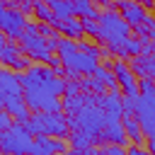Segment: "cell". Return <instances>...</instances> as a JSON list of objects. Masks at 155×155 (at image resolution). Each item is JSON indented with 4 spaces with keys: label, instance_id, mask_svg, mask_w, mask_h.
Listing matches in <instances>:
<instances>
[{
    "label": "cell",
    "instance_id": "d6a6232c",
    "mask_svg": "<svg viewBox=\"0 0 155 155\" xmlns=\"http://www.w3.org/2000/svg\"><path fill=\"white\" fill-rule=\"evenodd\" d=\"M148 150L155 155V136H148Z\"/></svg>",
    "mask_w": 155,
    "mask_h": 155
},
{
    "label": "cell",
    "instance_id": "1f68e13d",
    "mask_svg": "<svg viewBox=\"0 0 155 155\" xmlns=\"http://www.w3.org/2000/svg\"><path fill=\"white\" fill-rule=\"evenodd\" d=\"M136 2H140L145 10H153V7H155V0H136Z\"/></svg>",
    "mask_w": 155,
    "mask_h": 155
},
{
    "label": "cell",
    "instance_id": "d590c367",
    "mask_svg": "<svg viewBox=\"0 0 155 155\" xmlns=\"http://www.w3.org/2000/svg\"><path fill=\"white\" fill-rule=\"evenodd\" d=\"M56 155H73V153H70V150H65V153H56Z\"/></svg>",
    "mask_w": 155,
    "mask_h": 155
},
{
    "label": "cell",
    "instance_id": "7c38bea8",
    "mask_svg": "<svg viewBox=\"0 0 155 155\" xmlns=\"http://www.w3.org/2000/svg\"><path fill=\"white\" fill-rule=\"evenodd\" d=\"M116 10H119L121 17L131 24V29L148 17V10H145L140 2H136V0H116Z\"/></svg>",
    "mask_w": 155,
    "mask_h": 155
},
{
    "label": "cell",
    "instance_id": "8fae6325",
    "mask_svg": "<svg viewBox=\"0 0 155 155\" xmlns=\"http://www.w3.org/2000/svg\"><path fill=\"white\" fill-rule=\"evenodd\" d=\"M65 150H68V140H65V138L46 136V133L34 136L31 155H56V153H65Z\"/></svg>",
    "mask_w": 155,
    "mask_h": 155
},
{
    "label": "cell",
    "instance_id": "30bf717a",
    "mask_svg": "<svg viewBox=\"0 0 155 155\" xmlns=\"http://www.w3.org/2000/svg\"><path fill=\"white\" fill-rule=\"evenodd\" d=\"M0 63L7 65L10 70H27L31 65V58L22 51V46L17 44H5L0 48Z\"/></svg>",
    "mask_w": 155,
    "mask_h": 155
},
{
    "label": "cell",
    "instance_id": "f1b7e54d",
    "mask_svg": "<svg viewBox=\"0 0 155 155\" xmlns=\"http://www.w3.org/2000/svg\"><path fill=\"white\" fill-rule=\"evenodd\" d=\"M126 153H128V155H153L148 148H140V145H133V143L126 148Z\"/></svg>",
    "mask_w": 155,
    "mask_h": 155
},
{
    "label": "cell",
    "instance_id": "6da1fadb",
    "mask_svg": "<svg viewBox=\"0 0 155 155\" xmlns=\"http://www.w3.org/2000/svg\"><path fill=\"white\" fill-rule=\"evenodd\" d=\"M56 53H58L61 65L65 68L63 78H68V80H78V75H92L94 68L99 65V58L80 51L78 41H73V39H58Z\"/></svg>",
    "mask_w": 155,
    "mask_h": 155
},
{
    "label": "cell",
    "instance_id": "ba28073f",
    "mask_svg": "<svg viewBox=\"0 0 155 155\" xmlns=\"http://www.w3.org/2000/svg\"><path fill=\"white\" fill-rule=\"evenodd\" d=\"M136 116L145 136H155V94L136 97Z\"/></svg>",
    "mask_w": 155,
    "mask_h": 155
},
{
    "label": "cell",
    "instance_id": "8d00e7d4",
    "mask_svg": "<svg viewBox=\"0 0 155 155\" xmlns=\"http://www.w3.org/2000/svg\"><path fill=\"white\" fill-rule=\"evenodd\" d=\"M0 153H2V148H0Z\"/></svg>",
    "mask_w": 155,
    "mask_h": 155
},
{
    "label": "cell",
    "instance_id": "484cf974",
    "mask_svg": "<svg viewBox=\"0 0 155 155\" xmlns=\"http://www.w3.org/2000/svg\"><path fill=\"white\" fill-rule=\"evenodd\" d=\"M36 31H39L41 36H58L56 27H53V24H48V22H39V24H36Z\"/></svg>",
    "mask_w": 155,
    "mask_h": 155
},
{
    "label": "cell",
    "instance_id": "cb8c5ba5",
    "mask_svg": "<svg viewBox=\"0 0 155 155\" xmlns=\"http://www.w3.org/2000/svg\"><path fill=\"white\" fill-rule=\"evenodd\" d=\"M138 94H155V80L153 78H140L138 80Z\"/></svg>",
    "mask_w": 155,
    "mask_h": 155
},
{
    "label": "cell",
    "instance_id": "5bb4252c",
    "mask_svg": "<svg viewBox=\"0 0 155 155\" xmlns=\"http://www.w3.org/2000/svg\"><path fill=\"white\" fill-rule=\"evenodd\" d=\"M99 107L104 109L107 119H121L124 116V104H121V90H111L109 94H99Z\"/></svg>",
    "mask_w": 155,
    "mask_h": 155
},
{
    "label": "cell",
    "instance_id": "74e56055",
    "mask_svg": "<svg viewBox=\"0 0 155 155\" xmlns=\"http://www.w3.org/2000/svg\"><path fill=\"white\" fill-rule=\"evenodd\" d=\"M0 109H2V104H0Z\"/></svg>",
    "mask_w": 155,
    "mask_h": 155
},
{
    "label": "cell",
    "instance_id": "2e32d148",
    "mask_svg": "<svg viewBox=\"0 0 155 155\" xmlns=\"http://www.w3.org/2000/svg\"><path fill=\"white\" fill-rule=\"evenodd\" d=\"M53 27H56V31H58V34H63L65 39H80V36L85 34V29H82V19H75V17L58 19Z\"/></svg>",
    "mask_w": 155,
    "mask_h": 155
},
{
    "label": "cell",
    "instance_id": "d6986e66",
    "mask_svg": "<svg viewBox=\"0 0 155 155\" xmlns=\"http://www.w3.org/2000/svg\"><path fill=\"white\" fill-rule=\"evenodd\" d=\"M92 78H97L99 82H104L109 90H119L116 75H114V70H111L109 65H97V68H94V73H92Z\"/></svg>",
    "mask_w": 155,
    "mask_h": 155
},
{
    "label": "cell",
    "instance_id": "7a4b0ae2",
    "mask_svg": "<svg viewBox=\"0 0 155 155\" xmlns=\"http://www.w3.org/2000/svg\"><path fill=\"white\" fill-rule=\"evenodd\" d=\"M97 22H99V41H104L109 48L124 44V41L131 36V24H128V22L121 17V12L114 10V7L102 10L99 17H97Z\"/></svg>",
    "mask_w": 155,
    "mask_h": 155
},
{
    "label": "cell",
    "instance_id": "ac0fdd59",
    "mask_svg": "<svg viewBox=\"0 0 155 155\" xmlns=\"http://www.w3.org/2000/svg\"><path fill=\"white\" fill-rule=\"evenodd\" d=\"M73 5V15L82 17V19H97L99 17V10L92 0H70Z\"/></svg>",
    "mask_w": 155,
    "mask_h": 155
},
{
    "label": "cell",
    "instance_id": "e575fe53",
    "mask_svg": "<svg viewBox=\"0 0 155 155\" xmlns=\"http://www.w3.org/2000/svg\"><path fill=\"white\" fill-rule=\"evenodd\" d=\"M12 2H15V5H17V7H19V5H22V2H31V0H12Z\"/></svg>",
    "mask_w": 155,
    "mask_h": 155
},
{
    "label": "cell",
    "instance_id": "4fadbf2b",
    "mask_svg": "<svg viewBox=\"0 0 155 155\" xmlns=\"http://www.w3.org/2000/svg\"><path fill=\"white\" fill-rule=\"evenodd\" d=\"M102 140H107V143H116V145H124V148L131 145V140H128V136H126V131H124L121 119H107L104 131H102Z\"/></svg>",
    "mask_w": 155,
    "mask_h": 155
},
{
    "label": "cell",
    "instance_id": "8992f818",
    "mask_svg": "<svg viewBox=\"0 0 155 155\" xmlns=\"http://www.w3.org/2000/svg\"><path fill=\"white\" fill-rule=\"evenodd\" d=\"M24 99V87L19 82V75L10 68H0V104L2 109L7 104L22 102Z\"/></svg>",
    "mask_w": 155,
    "mask_h": 155
},
{
    "label": "cell",
    "instance_id": "4dcf8cb0",
    "mask_svg": "<svg viewBox=\"0 0 155 155\" xmlns=\"http://www.w3.org/2000/svg\"><path fill=\"white\" fill-rule=\"evenodd\" d=\"M92 2H94V5H99V7H104V10L114 5V0H92Z\"/></svg>",
    "mask_w": 155,
    "mask_h": 155
},
{
    "label": "cell",
    "instance_id": "52a82bcc",
    "mask_svg": "<svg viewBox=\"0 0 155 155\" xmlns=\"http://www.w3.org/2000/svg\"><path fill=\"white\" fill-rule=\"evenodd\" d=\"M27 15L19 7H0V31L10 39H19L27 29Z\"/></svg>",
    "mask_w": 155,
    "mask_h": 155
},
{
    "label": "cell",
    "instance_id": "5b68a950",
    "mask_svg": "<svg viewBox=\"0 0 155 155\" xmlns=\"http://www.w3.org/2000/svg\"><path fill=\"white\" fill-rule=\"evenodd\" d=\"M31 145H34V133L19 121L0 131L2 155H31Z\"/></svg>",
    "mask_w": 155,
    "mask_h": 155
},
{
    "label": "cell",
    "instance_id": "836d02e7",
    "mask_svg": "<svg viewBox=\"0 0 155 155\" xmlns=\"http://www.w3.org/2000/svg\"><path fill=\"white\" fill-rule=\"evenodd\" d=\"M150 53H153V56H155V31H153V34H150Z\"/></svg>",
    "mask_w": 155,
    "mask_h": 155
},
{
    "label": "cell",
    "instance_id": "603a6c76",
    "mask_svg": "<svg viewBox=\"0 0 155 155\" xmlns=\"http://www.w3.org/2000/svg\"><path fill=\"white\" fill-rule=\"evenodd\" d=\"M82 29H85L87 36H92V39L99 41V22L97 19H82Z\"/></svg>",
    "mask_w": 155,
    "mask_h": 155
},
{
    "label": "cell",
    "instance_id": "7402d4cb",
    "mask_svg": "<svg viewBox=\"0 0 155 155\" xmlns=\"http://www.w3.org/2000/svg\"><path fill=\"white\" fill-rule=\"evenodd\" d=\"M68 143L73 145V150H80V148H92V145H94V140H92L87 133H82V131H73V133H68Z\"/></svg>",
    "mask_w": 155,
    "mask_h": 155
},
{
    "label": "cell",
    "instance_id": "e0dca14e",
    "mask_svg": "<svg viewBox=\"0 0 155 155\" xmlns=\"http://www.w3.org/2000/svg\"><path fill=\"white\" fill-rule=\"evenodd\" d=\"M133 116H136V114H124V116H121V124H124V131H126L128 140H131L133 145H140L143 138H145V133H143L138 119H133Z\"/></svg>",
    "mask_w": 155,
    "mask_h": 155
},
{
    "label": "cell",
    "instance_id": "f546056e",
    "mask_svg": "<svg viewBox=\"0 0 155 155\" xmlns=\"http://www.w3.org/2000/svg\"><path fill=\"white\" fill-rule=\"evenodd\" d=\"M19 10H22L24 15H29V12H34V0H31V2H22V5H19Z\"/></svg>",
    "mask_w": 155,
    "mask_h": 155
},
{
    "label": "cell",
    "instance_id": "9a60e30c",
    "mask_svg": "<svg viewBox=\"0 0 155 155\" xmlns=\"http://www.w3.org/2000/svg\"><path fill=\"white\" fill-rule=\"evenodd\" d=\"M131 70L138 73V78H155V56L153 53H140L131 61Z\"/></svg>",
    "mask_w": 155,
    "mask_h": 155
},
{
    "label": "cell",
    "instance_id": "d4e9b609",
    "mask_svg": "<svg viewBox=\"0 0 155 155\" xmlns=\"http://www.w3.org/2000/svg\"><path fill=\"white\" fill-rule=\"evenodd\" d=\"M99 155H128L124 145H116V143H109L104 148H99Z\"/></svg>",
    "mask_w": 155,
    "mask_h": 155
},
{
    "label": "cell",
    "instance_id": "9c48e42d",
    "mask_svg": "<svg viewBox=\"0 0 155 155\" xmlns=\"http://www.w3.org/2000/svg\"><path fill=\"white\" fill-rule=\"evenodd\" d=\"M109 68L116 75L119 90L126 97H138V80H136V73L131 70V65H126L124 61H116V63H109Z\"/></svg>",
    "mask_w": 155,
    "mask_h": 155
},
{
    "label": "cell",
    "instance_id": "4316f807",
    "mask_svg": "<svg viewBox=\"0 0 155 155\" xmlns=\"http://www.w3.org/2000/svg\"><path fill=\"white\" fill-rule=\"evenodd\" d=\"M15 124V119H12V114L7 111V109H0V131H5V128H10Z\"/></svg>",
    "mask_w": 155,
    "mask_h": 155
},
{
    "label": "cell",
    "instance_id": "44dd1931",
    "mask_svg": "<svg viewBox=\"0 0 155 155\" xmlns=\"http://www.w3.org/2000/svg\"><path fill=\"white\" fill-rule=\"evenodd\" d=\"M34 15L39 22H48V24H56V15L51 12V7L46 5V0H34Z\"/></svg>",
    "mask_w": 155,
    "mask_h": 155
},
{
    "label": "cell",
    "instance_id": "83f0119b",
    "mask_svg": "<svg viewBox=\"0 0 155 155\" xmlns=\"http://www.w3.org/2000/svg\"><path fill=\"white\" fill-rule=\"evenodd\" d=\"M121 104H124V114H136V97H121Z\"/></svg>",
    "mask_w": 155,
    "mask_h": 155
},
{
    "label": "cell",
    "instance_id": "277c9868",
    "mask_svg": "<svg viewBox=\"0 0 155 155\" xmlns=\"http://www.w3.org/2000/svg\"><path fill=\"white\" fill-rule=\"evenodd\" d=\"M34 136L39 133H46V136H68L70 133V124H68V116L63 111H36L31 114V119L24 124Z\"/></svg>",
    "mask_w": 155,
    "mask_h": 155
},
{
    "label": "cell",
    "instance_id": "ffe728a7",
    "mask_svg": "<svg viewBox=\"0 0 155 155\" xmlns=\"http://www.w3.org/2000/svg\"><path fill=\"white\" fill-rule=\"evenodd\" d=\"M46 5H48L51 12L56 15V19L75 17V15H73V5H70V0H46Z\"/></svg>",
    "mask_w": 155,
    "mask_h": 155
},
{
    "label": "cell",
    "instance_id": "3957f363",
    "mask_svg": "<svg viewBox=\"0 0 155 155\" xmlns=\"http://www.w3.org/2000/svg\"><path fill=\"white\" fill-rule=\"evenodd\" d=\"M19 46H22V51L29 58H34L39 63H48L53 68H61V61L53 58V51L48 48V36H41L36 31V22H29L27 24V29L19 36Z\"/></svg>",
    "mask_w": 155,
    "mask_h": 155
}]
</instances>
